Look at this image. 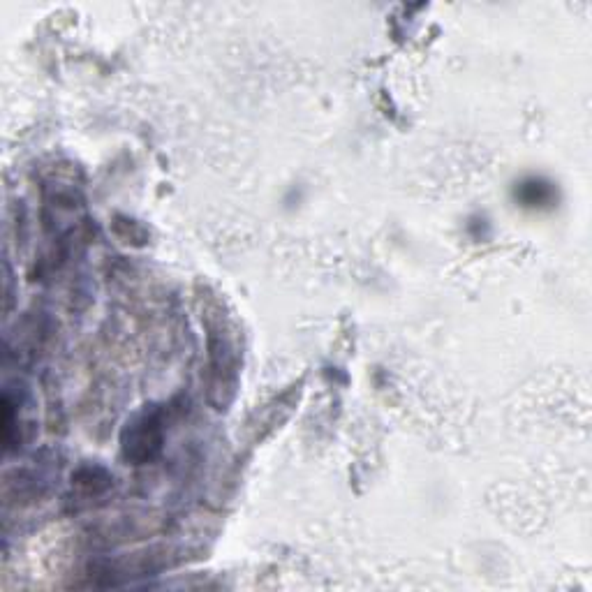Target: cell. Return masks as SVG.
<instances>
[{"label":"cell","instance_id":"6da1fadb","mask_svg":"<svg viewBox=\"0 0 592 592\" xmlns=\"http://www.w3.org/2000/svg\"><path fill=\"white\" fill-rule=\"evenodd\" d=\"M162 412L160 410H144L135 419L128 421L123 431V456L135 465L153 461L162 449Z\"/></svg>","mask_w":592,"mask_h":592},{"label":"cell","instance_id":"7a4b0ae2","mask_svg":"<svg viewBox=\"0 0 592 592\" xmlns=\"http://www.w3.org/2000/svg\"><path fill=\"white\" fill-rule=\"evenodd\" d=\"M514 199L521 209L551 211L558 204V188L542 176H528L514 185Z\"/></svg>","mask_w":592,"mask_h":592},{"label":"cell","instance_id":"3957f363","mask_svg":"<svg viewBox=\"0 0 592 592\" xmlns=\"http://www.w3.org/2000/svg\"><path fill=\"white\" fill-rule=\"evenodd\" d=\"M72 484L86 495H100L111 486V477L102 468H84L77 472V477H72Z\"/></svg>","mask_w":592,"mask_h":592}]
</instances>
